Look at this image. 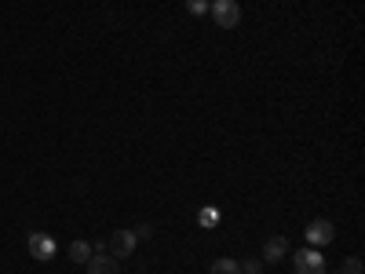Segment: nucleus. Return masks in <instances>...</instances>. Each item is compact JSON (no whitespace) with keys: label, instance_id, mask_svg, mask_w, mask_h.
Returning <instances> with one entry per match:
<instances>
[{"label":"nucleus","instance_id":"nucleus-7","mask_svg":"<svg viewBox=\"0 0 365 274\" xmlns=\"http://www.w3.org/2000/svg\"><path fill=\"white\" fill-rule=\"evenodd\" d=\"M88 274H120V270H117V260H113V256L99 253V256L88 260Z\"/></svg>","mask_w":365,"mask_h":274},{"label":"nucleus","instance_id":"nucleus-1","mask_svg":"<svg viewBox=\"0 0 365 274\" xmlns=\"http://www.w3.org/2000/svg\"><path fill=\"white\" fill-rule=\"evenodd\" d=\"M106 249H110L113 260H128V256H135V249H139V238H135V230H113Z\"/></svg>","mask_w":365,"mask_h":274},{"label":"nucleus","instance_id":"nucleus-13","mask_svg":"<svg viewBox=\"0 0 365 274\" xmlns=\"http://www.w3.org/2000/svg\"><path fill=\"white\" fill-rule=\"evenodd\" d=\"M150 234H154V227H150V223H143V227L135 230V238H150Z\"/></svg>","mask_w":365,"mask_h":274},{"label":"nucleus","instance_id":"nucleus-3","mask_svg":"<svg viewBox=\"0 0 365 274\" xmlns=\"http://www.w3.org/2000/svg\"><path fill=\"white\" fill-rule=\"evenodd\" d=\"M292 267H296V274H325V256L314 245L311 249H299L292 256Z\"/></svg>","mask_w":365,"mask_h":274},{"label":"nucleus","instance_id":"nucleus-6","mask_svg":"<svg viewBox=\"0 0 365 274\" xmlns=\"http://www.w3.org/2000/svg\"><path fill=\"white\" fill-rule=\"evenodd\" d=\"M289 256V238H267V245H263V260L267 263H278V260H285Z\"/></svg>","mask_w":365,"mask_h":274},{"label":"nucleus","instance_id":"nucleus-9","mask_svg":"<svg viewBox=\"0 0 365 274\" xmlns=\"http://www.w3.org/2000/svg\"><path fill=\"white\" fill-rule=\"evenodd\" d=\"M70 260L73 263H88L91 260V245H88V241H73V245H70Z\"/></svg>","mask_w":365,"mask_h":274},{"label":"nucleus","instance_id":"nucleus-2","mask_svg":"<svg viewBox=\"0 0 365 274\" xmlns=\"http://www.w3.org/2000/svg\"><path fill=\"white\" fill-rule=\"evenodd\" d=\"M208 11H212V19H216L223 29H234V26L241 22V8H237V0H212Z\"/></svg>","mask_w":365,"mask_h":274},{"label":"nucleus","instance_id":"nucleus-10","mask_svg":"<svg viewBox=\"0 0 365 274\" xmlns=\"http://www.w3.org/2000/svg\"><path fill=\"white\" fill-rule=\"evenodd\" d=\"M336 274H365V267H361V260H358V256H347V260H344V267H340Z\"/></svg>","mask_w":365,"mask_h":274},{"label":"nucleus","instance_id":"nucleus-8","mask_svg":"<svg viewBox=\"0 0 365 274\" xmlns=\"http://www.w3.org/2000/svg\"><path fill=\"white\" fill-rule=\"evenodd\" d=\"M208 274H241V263H237V260H230V256H220L216 263L208 267Z\"/></svg>","mask_w":365,"mask_h":274},{"label":"nucleus","instance_id":"nucleus-11","mask_svg":"<svg viewBox=\"0 0 365 274\" xmlns=\"http://www.w3.org/2000/svg\"><path fill=\"white\" fill-rule=\"evenodd\" d=\"M241 274H263V260H245V263H241Z\"/></svg>","mask_w":365,"mask_h":274},{"label":"nucleus","instance_id":"nucleus-4","mask_svg":"<svg viewBox=\"0 0 365 274\" xmlns=\"http://www.w3.org/2000/svg\"><path fill=\"white\" fill-rule=\"evenodd\" d=\"M26 245H29V256L41 260V263H48V260L55 256V238H51V234H44V230H34Z\"/></svg>","mask_w":365,"mask_h":274},{"label":"nucleus","instance_id":"nucleus-5","mask_svg":"<svg viewBox=\"0 0 365 274\" xmlns=\"http://www.w3.org/2000/svg\"><path fill=\"white\" fill-rule=\"evenodd\" d=\"M307 241H311L314 249H322V245H329V241H336V227H332L329 220H314L307 227Z\"/></svg>","mask_w":365,"mask_h":274},{"label":"nucleus","instance_id":"nucleus-12","mask_svg":"<svg viewBox=\"0 0 365 274\" xmlns=\"http://www.w3.org/2000/svg\"><path fill=\"white\" fill-rule=\"evenodd\" d=\"M187 11H190V15H197V19H201V15H205V11H208V0H187Z\"/></svg>","mask_w":365,"mask_h":274}]
</instances>
